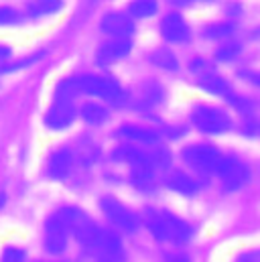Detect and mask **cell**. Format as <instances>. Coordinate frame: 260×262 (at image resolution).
<instances>
[{
  "label": "cell",
  "mask_w": 260,
  "mask_h": 262,
  "mask_svg": "<svg viewBox=\"0 0 260 262\" xmlns=\"http://www.w3.org/2000/svg\"><path fill=\"white\" fill-rule=\"evenodd\" d=\"M20 20L18 12L14 8H8V6H0V27L4 25H16Z\"/></svg>",
  "instance_id": "24"
},
{
  "label": "cell",
  "mask_w": 260,
  "mask_h": 262,
  "mask_svg": "<svg viewBox=\"0 0 260 262\" xmlns=\"http://www.w3.org/2000/svg\"><path fill=\"white\" fill-rule=\"evenodd\" d=\"M132 49L130 37H112L108 43H104L98 51V63L100 66H110L122 57H126Z\"/></svg>",
  "instance_id": "10"
},
{
  "label": "cell",
  "mask_w": 260,
  "mask_h": 262,
  "mask_svg": "<svg viewBox=\"0 0 260 262\" xmlns=\"http://www.w3.org/2000/svg\"><path fill=\"white\" fill-rule=\"evenodd\" d=\"M191 120L195 128L205 134H222L232 128L230 116L215 106H197L191 112Z\"/></svg>",
  "instance_id": "6"
},
{
  "label": "cell",
  "mask_w": 260,
  "mask_h": 262,
  "mask_svg": "<svg viewBox=\"0 0 260 262\" xmlns=\"http://www.w3.org/2000/svg\"><path fill=\"white\" fill-rule=\"evenodd\" d=\"M173 4H177V6H185V4H189L191 0H171Z\"/></svg>",
  "instance_id": "28"
},
{
  "label": "cell",
  "mask_w": 260,
  "mask_h": 262,
  "mask_svg": "<svg viewBox=\"0 0 260 262\" xmlns=\"http://www.w3.org/2000/svg\"><path fill=\"white\" fill-rule=\"evenodd\" d=\"M148 157H150L155 169H167L169 163H171V155H169V150H167V148H161V146L155 148L153 152H148Z\"/></svg>",
  "instance_id": "20"
},
{
  "label": "cell",
  "mask_w": 260,
  "mask_h": 262,
  "mask_svg": "<svg viewBox=\"0 0 260 262\" xmlns=\"http://www.w3.org/2000/svg\"><path fill=\"white\" fill-rule=\"evenodd\" d=\"M167 187L169 189H173V191H177V193H181V195H193L197 193V181H193L189 175H185V173H173V175H169L167 177Z\"/></svg>",
  "instance_id": "14"
},
{
  "label": "cell",
  "mask_w": 260,
  "mask_h": 262,
  "mask_svg": "<svg viewBox=\"0 0 260 262\" xmlns=\"http://www.w3.org/2000/svg\"><path fill=\"white\" fill-rule=\"evenodd\" d=\"M118 134L126 140H132V142H142V144H157V134L148 128H142V126H122Z\"/></svg>",
  "instance_id": "15"
},
{
  "label": "cell",
  "mask_w": 260,
  "mask_h": 262,
  "mask_svg": "<svg viewBox=\"0 0 260 262\" xmlns=\"http://www.w3.org/2000/svg\"><path fill=\"white\" fill-rule=\"evenodd\" d=\"M236 262H260V250H248V252L240 254Z\"/></svg>",
  "instance_id": "25"
},
{
  "label": "cell",
  "mask_w": 260,
  "mask_h": 262,
  "mask_svg": "<svg viewBox=\"0 0 260 262\" xmlns=\"http://www.w3.org/2000/svg\"><path fill=\"white\" fill-rule=\"evenodd\" d=\"M232 31H234V27L228 25V23H224V25H211V27H207L203 31V35L207 39H220V37H230Z\"/></svg>",
  "instance_id": "21"
},
{
  "label": "cell",
  "mask_w": 260,
  "mask_h": 262,
  "mask_svg": "<svg viewBox=\"0 0 260 262\" xmlns=\"http://www.w3.org/2000/svg\"><path fill=\"white\" fill-rule=\"evenodd\" d=\"M157 0H132L130 2V16L132 18H146L157 12Z\"/></svg>",
  "instance_id": "18"
},
{
  "label": "cell",
  "mask_w": 260,
  "mask_h": 262,
  "mask_svg": "<svg viewBox=\"0 0 260 262\" xmlns=\"http://www.w3.org/2000/svg\"><path fill=\"white\" fill-rule=\"evenodd\" d=\"M238 53H240V45L238 43H228V45L218 49V59L220 61H232V59L238 57Z\"/></svg>",
  "instance_id": "22"
},
{
  "label": "cell",
  "mask_w": 260,
  "mask_h": 262,
  "mask_svg": "<svg viewBox=\"0 0 260 262\" xmlns=\"http://www.w3.org/2000/svg\"><path fill=\"white\" fill-rule=\"evenodd\" d=\"M161 35L169 41V43H185L189 39V27L187 23L183 20L181 14L173 12V14H167L161 23Z\"/></svg>",
  "instance_id": "11"
},
{
  "label": "cell",
  "mask_w": 260,
  "mask_h": 262,
  "mask_svg": "<svg viewBox=\"0 0 260 262\" xmlns=\"http://www.w3.org/2000/svg\"><path fill=\"white\" fill-rule=\"evenodd\" d=\"M73 163H75V155L69 148H59V150H55L49 157L47 173H49V177H53L57 181L67 179L69 173H71V169H73Z\"/></svg>",
  "instance_id": "12"
},
{
  "label": "cell",
  "mask_w": 260,
  "mask_h": 262,
  "mask_svg": "<svg viewBox=\"0 0 260 262\" xmlns=\"http://www.w3.org/2000/svg\"><path fill=\"white\" fill-rule=\"evenodd\" d=\"M252 81H254L256 85H260V75H252Z\"/></svg>",
  "instance_id": "29"
},
{
  "label": "cell",
  "mask_w": 260,
  "mask_h": 262,
  "mask_svg": "<svg viewBox=\"0 0 260 262\" xmlns=\"http://www.w3.org/2000/svg\"><path fill=\"white\" fill-rule=\"evenodd\" d=\"M75 120V106H73V98H63V96H55L53 106L49 108L47 116H45V124L53 130H63L71 122Z\"/></svg>",
  "instance_id": "9"
},
{
  "label": "cell",
  "mask_w": 260,
  "mask_h": 262,
  "mask_svg": "<svg viewBox=\"0 0 260 262\" xmlns=\"http://www.w3.org/2000/svg\"><path fill=\"white\" fill-rule=\"evenodd\" d=\"M98 262H124V246L118 238L116 232L106 230V228H98L96 234L92 236V240L83 246Z\"/></svg>",
  "instance_id": "2"
},
{
  "label": "cell",
  "mask_w": 260,
  "mask_h": 262,
  "mask_svg": "<svg viewBox=\"0 0 260 262\" xmlns=\"http://www.w3.org/2000/svg\"><path fill=\"white\" fill-rule=\"evenodd\" d=\"M67 238H69V230L61 220V215L55 211L47 222H45V232H43V242H45V250L53 256L63 254L67 248Z\"/></svg>",
  "instance_id": "8"
},
{
  "label": "cell",
  "mask_w": 260,
  "mask_h": 262,
  "mask_svg": "<svg viewBox=\"0 0 260 262\" xmlns=\"http://www.w3.org/2000/svg\"><path fill=\"white\" fill-rule=\"evenodd\" d=\"M224 155L211 144H191L183 150V161L201 175H215Z\"/></svg>",
  "instance_id": "4"
},
{
  "label": "cell",
  "mask_w": 260,
  "mask_h": 262,
  "mask_svg": "<svg viewBox=\"0 0 260 262\" xmlns=\"http://www.w3.org/2000/svg\"><path fill=\"white\" fill-rule=\"evenodd\" d=\"M75 85L79 90V94H90L96 98H102L110 104H122L126 94L120 88L118 81L110 79V77H102V75H81L75 77Z\"/></svg>",
  "instance_id": "3"
},
{
  "label": "cell",
  "mask_w": 260,
  "mask_h": 262,
  "mask_svg": "<svg viewBox=\"0 0 260 262\" xmlns=\"http://www.w3.org/2000/svg\"><path fill=\"white\" fill-rule=\"evenodd\" d=\"M201 2H209V0H201Z\"/></svg>",
  "instance_id": "30"
},
{
  "label": "cell",
  "mask_w": 260,
  "mask_h": 262,
  "mask_svg": "<svg viewBox=\"0 0 260 262\" xmlns=\"http://www.w3.org/2000/svg\"><path fill=\"white\" fill-rule=\"evenodd\" d=\"M144 222L148 232L159 240V242H175L183 244L191 238V226L183 222L181 217L173 215L171 211L165 209H146Z\"/></svg>",
  "instance_id": "1"
},
{
  "label": "cell",
  "mask_w": 260,
  "mask_h": 262,
  "mask_svg": "<svg viewBox=\"0 0 260 262\" xmlns=\"http://www.w3.org/2000/svg\"><path fill=\"white\" fill-rule=\"evenodd\" d=\"M215 175L222 179V185L226 191H236V189L244 187L248 183V177H250L248 167L236 157H224Z\"/></svg>",
  "instance_id": "7"
},
{
  "label": "cell",
  "mask_w": 260,
  "mask_h": 262,
  "mask_svg": "<svg viewBox=\"0 0 260 262\" xmlns=\"http://www.w3.org/2000/svg\"><path fill=\"white\" fill-rule=\"evenodd\" d=\"M165 262H189V256L179 254V252H173V254H167Z\"/></svg>",
  "instance_id": "26"
},
{
  "label": "cell",
  "mask_w": 260,
  "mask_h": 262,
  "mask_svg": "<svg viewBox=\"0 0 260 262\" xmlns=\"http://www.w3.org/2000/svg\"><path fill=\"white\" fill-rule=\"evenodd\" d=\"M150 61H153L157 67H161V69H167V71H175V69L179 67L177 57H175L171 51H167V49H159V51H155V53L150 55Z\"/></svg>",
  "instance_id": "19"
},
{
  "label": "cell",
  "mask_w": 260,
  "mask_h": 262,
  "mask_svg": "<svg viewBox=\"0 0 260 262\" xmlns=\"http://www.w3.org/2000/svg\"><path fill=\"white\" fill-rule=\"evenodd\" d=\"M61 4H63V0H31L29 2V16L39 18V16L53 14L61 8Z\"/></svg>",
  "instance_id": "17"
},
{
  "label": "cell",
  "mask_w": 260,
  "mask_h": 262,
  "mask_svg": "<svg viewBox=\"0 0 260 262\" xmlns=\"http://www.w3.org/2000/svg\"><path fill=\"white\" fill-rule=\"evenodd\" d=\"M8 55H10V49H8V47H2V45H0V61H2V59H6Z\"/></svg>",
  "instance_id": "27"
},
{
  "label": "cell",
  "mask_w": 260,
  "mask_h": 262,
  "mask_svg": "<svg viewBox=\"0 0 260 262\" xmlns=\"http://www.w3.org/2000/svg\"><path fill=\"white\" fill-rule=\"evenodd\" d=\"M81 118L88 122V124H94V126H100L108 120V110L102 106V104H96V102H88L83 108H81Z\"/></svg>",
  "instance_id": "16"
},
{
  "label": "cell",
  "mask_w": 260,
  "mask_h": 262,
  "mask_svg": "<svg viewBox=\"0 0 260 262\" xmlns=\"http://www.w3.org/2000/svg\"><path fill=\"white\" fill-rule=\"evenodd\" d=\"M0 262H27V254L20 250V248H4Z\"/></svg>",
  "instance_id": "23"
},
{
  "label": "cell",
  "mask_w": 260,
  "mask_h": 262,
  "mask_svg": "<svg viewBox=\"0 0 260 262\" xmlns=\"http://www.w3.org/2000/svg\"><path fill=\"white\" fill-rule=\"evenodd\" d=\"M102 31L108 33L110 37H130L134 33V23L126 14L112 12L102 18Z\"/></svg>",
  "instance_id": "13"
},
{
  "label": "cell",
  "mask_w": 260,
  "mask_h": 262,
  "mask_svg": "<svg viewBox=\"0 0 260 262\" xmlns=\"http://www.w3.org/2000/svg\"><path fill=\"white\" fill-rule=\"evenodd\" d=\"M100 207L106 215V220L120 232H126V234H134L138 228H140V220L138 215L128 209L124 203H120L118 199L114 197H104L100 201Z\"/></svg>",
  "instance_id": "5"
}]
</instances>
